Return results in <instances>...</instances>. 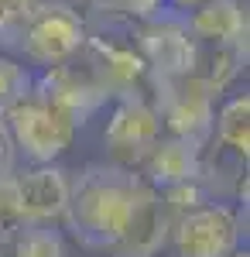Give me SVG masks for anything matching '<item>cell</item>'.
<instances>
[{"instance_id": "1", "label": "cell", "mask_w": 250, "mask_h": 257, "mask_svg": "<svg viewBox=\"0 0 250 257\" xmlns=\"http://www.w3.org/2000/svg\"><path fill=\"white\" fill-rule=\"evenodd\" d=\"M151 192V185L134 168L120 165H89L69 189L65 206V230L86 250H110L127 237L137 216L141 199Z\"/></svg>"}, {"instance_id": "2", "label": "cell", "mask_w": 250, "mask_h": 257, "mask_svg": "<svg viewBox=\"0 0 250 257\" xmlns=\"http://www.w3.org/2000/svg\"><path fill=\"white\" fill-rule=\"evenodd\" d=\"M4 120L18 144V158H24L28 165H55L79 134L76 120L62 113L38 89H28L14 106H7Z\"/></svg>"}, {"instance_id": "3", "label": "cell", "mask_w": 250, "mask_h": 257, "mask_svg": "<svg viewBox=\"0 0 250 257\" xmlns=\"http://www.w3.org/2000/svg\"><path fill=\"white\" fill-rule=\"evenodd\" d=\"M247 202H206L172 223L175 257H226L247 247Z\"/></svg>"}, {"instance_id": "4", "label": "cell", "mask_w": 250, "mask_h": 257, "mask_svg": "<svg viewBox=\"0 0 250 257\" xmlns=\"http://www.w3.org/2000/svg\"><path fill=\"white\" fill-rule=\"evenodd\" d=\"M82 41H86V14L55 0H41V7L18 41V55L38 69H52L76 59Z\"/></svg>"}, {"instance_id": "5", "label": "cell", "mask_w": 250, "mask_h": 257, "mask_svg": "<svg viewBox=\"0 0 250 257\" xmlns=\"http://www.w3.org/2000/svg\"><path fill=\"white\" fill-rule=\"evenodd\" d=\"M151 103L161 117V131L172 138H185L195 144H206L212 138L216 120V96L202 82L185 76H165L151 79Z\"/></svg>"}, {"instance_id": "6", "label": "cell", "mask_w": 250, "mask_h": 257, "mask_svg": "<svg viewBox=\"0 0 250 257\" xmlns=\"http://www.w3.org/2000/svg\"><path fill=\"white\" fill-rule=\"evenodd\" d=\"M161 117L154 110L151 96H123L113 99V110L103 127V141L110 148V158L120 168H137V161L148 155L154 141L161 138Z\"/></svg>"}, {"instance_id": "7", "label": "cell", "mask_w": 250, "mask_h": 257, "mask_svg": "<svg viewBox=\"0 0 250 257\" xmlns=\"http://www.w3.org/2000/svg\"><path fill=\"white\" fill-rule=\"evenodd\" d=\"M137 52L148 65L151 79H165V76H185L195 55V41L185 28L182 14H158V18L137 21L134 28Z\"/></svg>"}, {"instance_id": "8", "label": "cell", "mask_w": 250, "mask_h": 257, "mask_svg": "<svg viewBox=\"0 0 250 257\" xmlns=\"http://www.w3.org/2000/svg\"><path fill=\"white\" fill-rule=\"evenodd\" d=\"M14 196L24 223H62L65 206H69V189L72 182L58 165H28L14 175Z\"/></svg>"}, {"instance_id": "9", "label": "cell", "mask_w": 250, "mask_h": 257, "mask_svg": "<svg viewBox=\"0 0 250 257\" xmlns=\"http://www.w3.org/2000/svg\"><path fill=\"white\" fill-rule=\"evenodd\" d=\"M31 89H38L45 99H52L62 113H69V117L76 120L79 127L106 103L103 89L89 79V72H86L76 59L65 62V65L41 69L38 76L31 79Z\"/></svg>"}, {"instance_id": "10", "label": "cell", "mask_w": 250, "mask_h": 257, "mask_svg": "<svg viewBox=\"0 0 250 257\" xmlns=\"http://www.w3.org/2000/svg\"><path fill=\"white\" fill-rule=\"evenodd\" d=\"M206 144H195L185 138H172V134H161L148 148V155L137 161V175L144 178L151 189H172L182 182H195L202 175V161H206Z\"/></svg>"}, {"instance_id": "11", "label": "cell", "mask_w": 250, "mask_h": 257, "mask_svg": "<svg viewBox=\"0 0 250 257\" xmlns=\"http://www.w3.org/2000/svg\"><path fill=\"white\" fill-rule=\"evenodd\" d=\"M185 28H189L195 45L247 48V7H243V0H206L192 14H185Z\"/></svg>"}, {"instance_id": "12", "label": "cell", "mask_w": 250, "mask_h": 257, "mask_svg": "<svg viewBox=\"0 0 250 257\" xmlns=\"http://www.w3.org/2000/svg\"><path fill=\"white\" fill-rule=\"evenodd\" d=\"M209 141H216V155H226V158L247 165V155H250V96L247 93H236V96L219 103Z\"/></svg>"}, {"instance_id": "13", "label": "cell", "mask_w": 250, "mask_h": 257, "mask_svg": "<svg viewBox=\"0 0 250 257\" xmlns=\"http://www.w3.org/2000/svg\"><path fill=\"white\" fill-rule=\"evenodd\" d=\"M247 65V48H233V45H195L189 76L202 82L212 96H219Z\"/></svg>"}, {"instance_id": "14", "label": "cell", "mask_w": 250, "mask_h": 257, "mask_svg": "<svg viewBox=\"0 0 250 257\" xmlns=\"http://www.w3.org/2000/svg\"><path fill=\"white\" fill-rule=\"evenodd\" d=\"M11 257H65V237L52 223H24L11 240Z\"/></svg>"}, {"instance_id": "15", "label": "cell", "mask_w": 250, "mask_h": 257, "mask_svg": "<svg viewBox=\"0 0 250 257\" xmlns=\"http://www.w3.org/2000/svg\"><path fill=\"white\" fill-rule=\"evenodd\" d=\"M41 0H0V52H18V41Z\"/></svg>"}, {"instance_id": "16", "label": "cell", "mask_w": 250, "mask_h": 257, "mask_svg": "<svg viewBox=\"0 0 250 257\" xmlns=\"http://www.w3.org/2000/svg\"><path fill=\"white\" fill-rule=\"evenodd\" d=\"M31 69L18 62L14 55H4L0 52V113L7 110V106H14L28 89H31Z\"/></svg>"}, {"instance_id": "17", "label": "cell", "mask_w": 250, "mask_h": 257, "mask_svg": "<svg viewBox=\"0 0 250 257\" xmlns=\"http://www.w3.org/2000/svg\"><path fill=\"white\" fill-rule=\"evenodd\" d=\"M158 196H161V206H165V213L172 216V223H175L178 216H185V213L199 209V206L212 202L209 192H206V185H202L199 178H195V182H182V185H172V189H161Z\"/></svg>"}, {"instance_id": "18", "label": "cell", "mask_w": 250, "mask_h": 257, "mask_svg": "<svg viewBox=\"0 0 250 257\" xmlns=\"http://www.w3.org/2000/svg\"><path fill=\"white\" fill-rule=\"evenodd\" d=\"M24 226L18 209V196H14V182L11 178H0V243L11 240Z\"/></svg>"}, {"instance_id": "19", "label": "cell", "mask_w": 250, "mask_h": 257, "mask_svg": "<svg viewBox=\"0 0 250 257\" xmlns=\"http://www.w3.org/2000/svg\"><path fill=\"white\" fill-rule=\"evenodd\" d=\"M18 172V144L11 138V127L0 113V178H11Z\"/></svg>"}, {"instance_id": "20", "label": "cell", "mask_w": 250, "mask_h": 257, "mask_svg": "<svg viewBox=\"0 0 250 257\" xmlns=\"http://www.w3.org/2000/svg\"><path fill=\"white\" fill-rule=\"evenodd\" d=\"M199 4H206V0H165V11H172V14H192Z\"/></svg>"}, {"instance_id": "21", "label": "cell", "mask_w": 250, "mask_h": 257, "mask_svg": "<svg viewBox=\"0 0 250 257\" xmlns=\"http://www.w3.org/2000/svg\"><path fill=\"white\" fill-rule=\"evenodd\" d=\"M55 4H65V7H76L79 11V7H96L99 0H55Z\"/></svg>"}, {"instance_id": "22", "label": "cell", "mask_w": 250, "mask_h": 257, "mask_svg": "<svg viewBox=\"0 0 250 257\" xmlns=\"http://www.w3.org/2000/svg\"><path fill=\"white\" fill-rule=\"evenodd\" d=\"M226 257H250V250H247V247H236V250H233V254H226Z\"/></svg>"}]
</instances>
